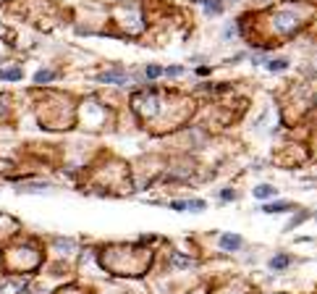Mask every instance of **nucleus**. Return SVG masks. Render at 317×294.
<instances>
[{"label":"nucleus","instance_id":"obj_1","mask_svg":"<svg viewBox=\"0 0 317 294\" xmlns=\"http://www.w3.org/2000/svg\"><path fill=\"white\" fill-rule=\"evenodd\" d=\"M275 24H278V32L281 34H291L296 32L302 26V16H294V13H281L275 18Z\"/></svg>","mask_w":317,"mask_h":294},{"label":"nucleus","instance_id":"obj_2","mask_svg":"<svg viewBox=\"0 0 317 294\" xmlns=\"http://www.w3.org/2000/svg\"><path fill=\"white\" fill-rule=\"evenodd\" d=\"M241 244H244V239H241L239 234H223L220 236V247H223V250H228V252H236Z\"/></svg>","mask_w":317,"mask_h":294},{"label":"nucleus","instance_id":"obj_3","mask_svg":"<svg viewBox=\"0 0 317 294\" xmlns=\"http://www.w3.org/2000/svg\"><path fill=\"white\" fill-rule=\"evenodd\" d=\"M265 213H286V210H294V202H283V200H278V202H270V205H262Z\"/></svg>","mask_w":317,"mask_h":294},{"label":"nucleus","instance_id":"obj_4","mask_svg":"<svg viewBox=\"0 0 317 294\" xmlns=\"http://www.w3.org/2000/svg\"><path fill=\"white\" fill-rule=\"evenodd\" d=\"M97 79L100 81H108V84H124V81H126L124 71H105V74H100Z\"/></svg>","mask_w":317,"mask_h":294},{"label":"nucleus","instance_id":"obj_5","mask_svg":"<svg viewBox=\"0 0 317 294\" xmlns=\"http://www.w3.org/2000/svg\"><path fill=\"white\" fill-rule=\"evenodd\" d=\"M21 76H24L21 69H3V71H0V79H3V81H18Z\"/></svg>","mask_w":317,"mask_h":294},{"label":"nucleus","instance_id":"obj_6","mask_svg":"<svg viewBox=\"0 0 317 294\" xmlns=\"http://www.w3.org/2000/svg\"><path fill=\"white\" fill-rule=\"evenodd\" d=\"M288 263H291V260H288V255H275L273 260H270V268H273V271H286Z\"/></svg>","mask_w":317,"mask_h":294},{"label":"nucleus","instance_id":"obj_7","mask_svg":"<svg viewBox=\"0 0 317 294\" xmlns=\"http://www.w3.org/2000/svg\"><path fill=\"white\" fill-rule=\"evenodd\" d=\"M273 195H275V189H273V187H267V184H265V187H254V197H259V200L273 197Z\"/></svg>","mask_w":317,"mask_h":294},{"label":"nucleus","instance_id":"obj_8","mask_svg":"<svg viewBox=\"0 0 317 294\" xmlns=\"http://www.w3.org/2000/svg\"><path fill=\"white\" fill-rule=\"evenodd\" d=\"M267 69H270V71H283V69H288V61H286V58L270 61V63H267Z\"/></svg>","mask_w":317,"mask_h":294},{"label":"nucleus","instance_id":"obj_9","mask_svg":"<svg viewBox=\"0 0 317 294\" xmlns=\"http://www.w3.org/2000/svg\"><path fill=\"white\" fill-rule=\"evenodd\" d=\"M50 79H53L50 71H37L34 74V81H40V84H45V81H50Z\"/></svg>","mask_w":317,"mask_h":294},{"label":"nucleus","instance_id":"obj_10","mask_svg":"<svg viewBox=\"0 0 317 294\" xmlns=\"http://www.w3.org/2000/svg\"><path fill=\"white\" fill-rule=\"evenodd\" d=\"M160 74H163V69H160V66H147V76H150V79H157Z\"/></svg>","mask_w":317,"mask_h":294},{"label":"nucleus","instance_id":"obj_11","mask_svg":"<svg viewBox=\"0 0 317 294\" xmlns=\"http://www.w3.org/2000/svg\"><path fill=\"white\" fill-rule=\"evenodd\" d=\"M165 74L168 76H179V74H184V69L181 66H171V69H165Z\"/></svg>","mask_w":317,"mask_h":294},{"label":"nucleus","instance_id":"obj_12","mask_svg":"<svg viewBox=\"0 0 317 294\" xmlns=\"http://www.w3.org/2000/svg\"><path fill=\"white\" fill-rule=\"evenodd\" d=\"M220 200H226V202H231V200H234V192H231V189H226V192H220Z\"/></svg>","mask_w":317,"mask_h":294}]
</instances>
